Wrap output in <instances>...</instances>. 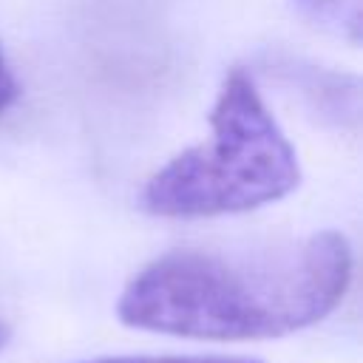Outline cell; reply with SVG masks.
Listing matches in <instances>:
<instances>
[{"instance_id": "obj_1", "label": "cell", "mask_w": 363, "mask_h": 363, "mask_svg": "<svg viewBox=\"0 0 363 363\" xmlns=\"http://www.w3.org/2000/svg\"><path fill=\"white\" fill-rule=\"evenodd\" d=\"M352 281L343 233L320 230L250 252L173 250L122 289L125 326L190 340H267L323 320Z\"/></svg>"}, {"instance_id": "obj_2", "label": "cell", "mask_w": 363, "mask_h": 363, "mask_svg": "<svg viewBox=\"0 0 363 363\" xmlns=\"http://www.w3.org/2000/svg\"><path fill=\"white\" fill-rule=\"evenodd\" d=\"M210 136L184 147L139 193V207L159 218H216L286 199L301 184L292 142L269 113L252 74L233 65L210 111Z\"/></svg>"}, {"instance_id": "obj_3", "label": "cell", "mask_w": 363, "mask_h": 363, "mask_svg": "<svg viewBox=\"0 0 363 363\" xmlns=\"http://www.w3.org/2000/svg\"><path fill=\"white\" fill-rule=\"evenodd\" d=\"M292 77H298V88H303V94L312 99V105L323 113L332 116L335 122L346 125V119L352 125H357V77H346V74H332V71H292Z\"/></svg>"}, {"instance_id": "obj_4", "label": "cell", "mask_w": 363, "mask_h": 363, "mask_svg": "<svg viewBox=\"0 0 363 363\" xmlns=\"http://www.w3.org/2000/svg\"><path fill=\"white\" fill-rule=\"evenodd\" d=\"M295 14L312 28L360 45L363 37V0H292Z\"/></svg>"}, {"instance_id": "obj_5", "label": "cell", "mask_w": 363, "mask_h": 363, "mask_svg": "<svg viewBox=\"0 0 363 363\" xmlns=\"http://www.w3.org/2000/svg\"><path fill=\"white\" fill-rule=\"evenodd\" d=\"M82 363H261L250 357H182V354H119V357H99Z\"/></svg>"}, {"instance_id": "obj_6", "label": "cell", "mask_w": 363, "mask_h": 363, "mask_svg": "<svg viewBox=\"0 0 363 363\" xmlns=\"http://www.w3.org/2000/svg\"><path fill=\"white\" fill-rule=\"evenodd\" d=\"M17 94H20V88H17L14 71H11V65H9V60H6V54L0 48V113H6L14 105Z\"/></svg>"}, {"instance_id": "obj_7", "label": "cell", "mask_w": 363, "mask_h": 363, "mask_svg": "<svg viewBox=\"0 0 363 363\" xmlns=\"http://www.w3.org/2000/svg\"><path fill=\"white\" fill-rule=\"evenodd\" d=\"M9 340H11V329H9L6 320H0V352L9 346Z\"/></svg>"}]
</instances>
